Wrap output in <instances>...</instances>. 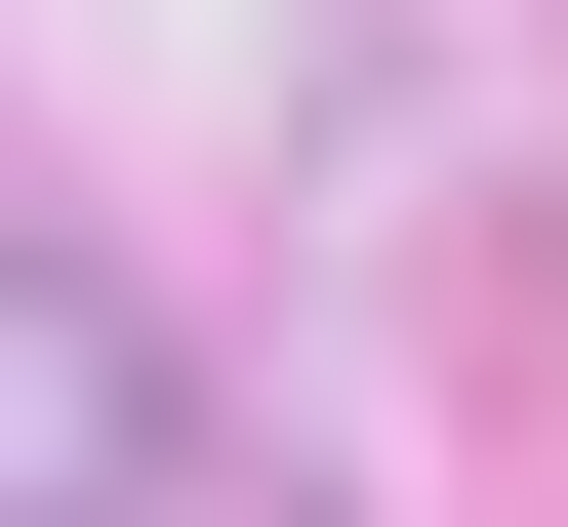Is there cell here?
Segmentation results:
<instances>
[{"instance_id": "cell-1", "label": "cell", "mask_w": 568, "mask_h": 527, "mask_svg": "<svg viewBox=\"0 0 568 527\" xmlns=\"http://www.w3.org/2000/svg\"><path fill=\"white\" fill-rule=\"evenodd\" d=\"M0 527H203V365L82 244H0Z\"/></svg>"}]
</instances>
